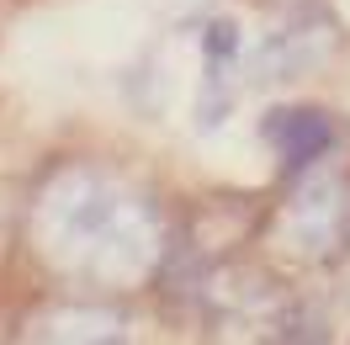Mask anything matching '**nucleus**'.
Here are the masks:
<instances>
[{
  "mask_svg": "<svg viewBox=\"0 0 350 345\" xmlns=\"http://www.w3.org/2000/svg\"><path fill=\"white\" fill-rule=\"evenodd\" d=\"M38 244L53 266L90 281H138L159 255V218L149 196L101 170H64L38 196Z\"/></svg>",
  "mask_w": 350,
  "mask_h": 345,
  "instance_id": "obj_1",
  "label": "nucleus"
},
{
  "mask_svg": "<svg viewBox=\"0 0 350 345\" xmlns=\"http://www.w3.org/2000/svg\"><path fill=\"white\" fill-rule=\"evenodd\" d=\"M260 138L276 149V159H282L286 170H313L334 149L340 133H334V123H329L324 112H313V107H276V112H265Z\"/></svg>",
  "mask_w": 350,
  "mask_h": 345,
  "instance_id": "obj_2",
  "label": "nucleus"
},
{
  "mask_svg": "<svg viewBox=\"0 0 350 345\" xmlns=\"http://www.w3.org/2000/svg\"><path fill=\"white\" fill-rule=\"evenodd\" d=\"M286 234L292 244L303 250V255H329L340 234H345V202H340V186L319 175V181H308L303 192L292 196V207H286Z\"/></svg>",
  "mask_w": 350,
  "mask_h": 345,
  "instance_id": "obj_3",
  "label": "nucleus"
},
{
  "mask_svg": "<svg viewBox=\"0 0 350 345\" xmlns=\"http://www.w3.org/2000/svg\"><path fill=\"white\" fill-rule=\"evenodd\" d=\"M319 59H324V48H313V32L286 27V32H276V38L265 43L260 69L271 75V80H297V75H303V69H313Z\"/></svg>",
  "mask_w": 350,
  "mask_h": 345,
  "instance_id": "obj_4",
  "label": "nucleus"
},
{
  "mask_svg": "<svg viewBox=\"0 0 350 345\" xmlns=\"http://www.w3.org/2000/svg\"><path fill=\"white\" fill-rule=\"evenodd\" d=\"M234 53H239V27L218 22L207 32V101H202V128H213V123H218V107L228 101V96H223V75L234 64Z\"/></svg>",
  "mask_w": 350,
  "mask_h": 345,
  "instance_id": "obj_5",
  "label": "nucleus"
},
{
  "mask_svg": "<svg viewBox=\"0 0 350 345\" xmlns=\"http://www.w3.org/2000/svg\"><path fill=\"white\" fill-rule=\"evenodd\" d=\"M53 329H43V335H64V340H117L122 335V319L117 314H101V308H59L53 314Z\"/></svg>",
  "mask_w": 350,
  "mask_h": 345,
  "instance_id": "obj_6",
  "label": "nucleus"
}]
</instances>
